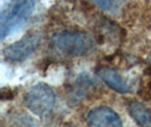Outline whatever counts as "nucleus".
<instances>
[{
    "label": "nucleus",
    "instance_id": "1a4fd4ad",
    "mask_svg": "<svg viewBox=\"0 0 151 127\" xmlns=\"http://www.w3.org/2000/svg\"><path fill=\"white\" fill-rule=\"evenodd\" d=\"M0 98H1V100H13L14 93L9 89H2L0 92Z\"/></svg>",
    "mask_w": 151,
    "mask_h": 127
},
{
    "label": "nucleus",
    "instance_id": "7ed1b4c3",
    "mask_svg": "<svg viewBox=\"0 0 151 127\" xmlns=\"http://www.w3.org/2000/svg\"><path fill=\"white\" fill-rule=\"evenodd\" d=\"M25 107L39 117H45L52 111L56 95L53 90L45 83L33 85L23 97Z\"/></svg>",
    "mask_w": 151,
    "mask_h": 127
},
{
    "label": "nucleus",
    "instance_id": "f257e3e1",
    "mask_svg": "<svg viewBox=\"0 0 151 127\" xmlns=\"http://www.w3.org/2000/svg\"><path fill=\"white\" fill-rule=\"evenodd\" d=\"M51 43L67 57H82L96 49V40L88 33L78 31H61L51 37Z\"/></svg>",
    "mask_w": 151,
    "mask_h": 127
},
{
    "label": "nucleus",
    "instance_id": "6e6552de",
    "mask_svg": "<svg viewBox=\"0 0 151 127\" xmlns=\"http://www.w3.org/2000/svg\"><path fill=\"white\" fill-rule=\"evenodd\" d=\"M93 1L105 10H114L116 6V0H93Z\"/></svg>",
    "mask_w": 151,
    "mask_h": 127
},
{
    "label": "nucleus",
    "instance_id": "9d476101",
    "mask_svg": "<svg viewBox=\"0 0 151 127\" xmlns=\"http://www.w3.org/2000/svg\"><path fill=\"white\" fill-rule=\"evenodd\" d=\"M144 74L147 75V76H151V65L149 67L145 69V72H144Z\"/></svg>",
    "mask_w": 151,
    "mask_h": 127
},
{
    "label": "nucleus",
    "instance_id": "9b49d317",
    "mask_svg": "<svg viewBox=\"0 0 151 127\" xmlns=\"http://www.w3.org/2000/svg\"><path fill=\"white\" fill-rule=\"evenodd\" d=\"M149 61L151 62V53H150V56H149Z\"/></svg>",
    "mask_w": 151,
    "mask_h": 127
},
{
    "label": "nucleus",
    "instance_id": "0eeeda50",
    "mask_svg": "<svg viewBox=\"0 0 151 127\" xmlns=\"http://www.w3.org/2000/svg\"><path fill=\"white\" fill-rule=\"evenodd\" d=\"M129 112L131 117L141 126L151 127V111L141 102L132 101L129 103Z\"/></svg>",
    "mask_w": 151,
    "mask_h": 127
},
{
    "label": "nucleus",
    "instance_id": "20e7f679",
    "mask_svg": "<svg viewBox=\"0 0 151 127\" xmlns=\"http://www.w3.org/2000/svg\"><path fill=\"white\" fill-rule=\"evenodd\" d=\"M40 41L41 37L39 33H29L19 41L7 45L2 50L4 57L12 62H22L37 50Z\"/></svg>",
    "mask_w": 151,
    "mask_h": 127
},
{
    "label": "nucleus",
    "instance_id": "39448f33",
    "mask_svg": "<svg viewBox=\"0 0 151 127\" xmlns=\"http://www.w3.org/2000/svg\"><path fill=\"white\" fill-rule=\"evenodd\" d=\"M86 123L94 127H119L123 125L118 113L108 107H97L90 110L86 115Z\"/></svg>",
    "mask_w": 151,
    "mask_h": 127
},
{
    "label": "nucleus",
    "instance_id": "423d86ee",
    "mask_svg": "<svg viewBox=\"0 0 151 127\" xmlns=\"http://www.w3.org/2000/svg\"><path fill=\"white\" fill-rule=\"evenodd\" d=\"M97 74L102 82L107 84L111 90L118 93H127L129 85L124 81V78L118 74L117 70L108 66H102L97 69Z\"/></svg>",
    "mask_w": 151,
    "mask_h": 127
},
{
    "label": "nucleus",
    "instance_id": "f03ea898",
    "mask_svg": "<svg viewBox=\"0 0 151 127\" xmlns=\"http://www.w3.org/2000/svg\"><path fill=\"white\" fill-rule=\"evenodd\" d=\"M34 5L35 0H8L0 18L2 40L22 27L32 14Z\"/></svg>",
    "mask_w": 151,
    "mask_h": 127
}]
</instances>
